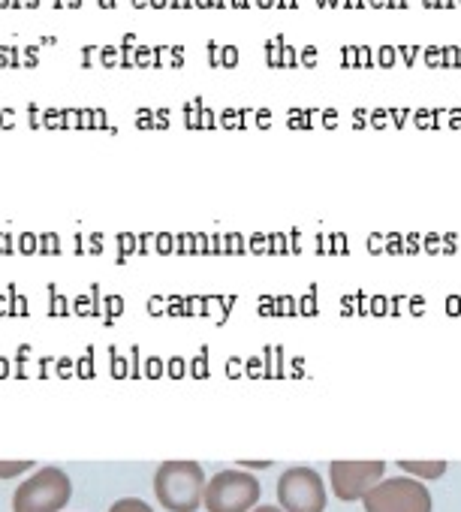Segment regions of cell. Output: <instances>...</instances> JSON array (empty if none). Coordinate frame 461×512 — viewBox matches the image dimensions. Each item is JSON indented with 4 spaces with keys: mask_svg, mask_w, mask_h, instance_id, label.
<instances>
[{
    "mask_svg": "<svg viewBox=\"0 0 461 512\" xmlns=\"http://www.w3.org/2000/svg\"><path fill=\"white\" fill-rule=\"evenodd\" d=\"M205 470L199 461L172 458L163 461L154 473V494L169 512H196L205 503Z\"/></svg>",
    "mask_w": 461,
    "mask_h": 512,
    "instance_id": "obj_1",
    "label": "cell"
},
{
    "mask_svg": "<svg viewBox=\"0 0 461 512\" xmlns=\"http://www.w3.org/2000/svg\"><path fill=\"white\" fill-rule=\"evenodd\" d=\"M263 485L245 467H226L214 473L205 485V509L208 512H251L260 506Z\"/></svg>",
    "mask_w": 461,
    "mask_h": 512,
    "instance_id": "obj_2",
    "label": "cell"
},
{
    "mask_svg": "<svg viewBox=\"0 0 461 512\" xmlns=\"http://www.w3.org/2000/svg\"><path fill=\"white\" fill-rule=\"evenodd\" d=\"M73 497V482L61 467H43L13 494V512H61Z\"/></svg>",
    "mask_w": 461,
    "mask_h": 512,
    "instance_id": "obj_3",
    "label": "cell"
},
{
    "mask_svg": "<svg viewBox=\"0 0 461 512\" xmlns=\"http://www.w3.org/2000/svg\"><path fill=\"white\" fill-rule=\"evenodd\" d=\"M365 512H431V491L416 476H383L365 497Z\"/></svg>",
    "mask_w": 461,
    "mask_h": 512,
    "instance_id": "obj_4",
    "label": "cell"
},
{
    "mask_svg": "<svg viewBox=\"0 0 461 512\" xmlns=\"http://www.w3.org/2000/svg\"><path fill=\"white\" fill-rule=\"evenodd\" d=\"M278 503L284 512H326L329 491L314 467H287L278 476Z\"/></svg>",
    "mask_w": 461,
    "mask_h": 512,
    "instance_id": "obj_5",
    "label": "cell"
},
{
    "mask_svg": "<svg viewBox=\"0 0 461 512\" xmlns=\"http://www.w3.org/2000/svg\"><path fill=\"white\" fill-rule=\"evenodd\" d=\"M383 476H386V461H380V458L329 461V485L338 500H362Z\"/></svg>",
    "mask_w": 461,
    "mask_h": 512,
    "instance_id": "obj_6",
    "label": "cell"
},
{
    "mask_svg": "<svg viewBox=\"0 0 461 512\" xmlns=\"http://www.w3.org/2000/svg\"><path fill=\"white\" fill-rule=\"evenodd\" d=\"M398 467H401V473H407V476H416V479H440L443 473H446V461L443 458H431V461H398Z\"/></svg>",
    "mask_w": 461,
    "mask_h": 512,
    "instance_id": "obj_7",
    "label": "cell"
},
{
    "mask_svg": "<svg viewBox=\"0 0 461 512\" xmlns=\"http://www.w3.org/2000/svg\"><path fill=\"white\" fill-rule=\"evenodd\" d=\"M106 512H154L145 500H139V497H121V500H115Z\"/></svg>",
    "mask_w": 461,
    "mask_h": 512,
    "instance_id": "obj_8",
    "label": "cell"
},
{
    "mask_svg": "<svg viewBox=\"0 0 461 512\" xmlns=\"http://www.w3.org/2000/svg\"><path fill=\"white\" fill-rule=\"evenodd\" d=\"M34 467L31 458H22V461H0V479H13L19 473H28Z\"/></svg>",
    "mask_w": 461,
    "mask_h": 512,
    "instance_id": "obj_9",
    "label": "cell"
},
{
    "mask_svg": "<svg viewBox=\"0 0 461 512\" xmlns=\"http://www.w3.org/2000/svg\"><path fill=\"white\" fill-rule=\"evenodd\" d=\"M100 64L103 67H118L121 64V46H100Z\"/></svg>",
    "mask_w": 461,
    "mask_h": 512,
    "instance_id": "obj_10",
    "label": "cell"
},
{
    "mask_svg": "<svg viewBox=\"0 0 461 512\" xmlns=\"http://www.w3.org/2000/svg\"><path fill=\"white\" fill-rule=\"evenodd\" d=\"M40 52H43V49H40V43H31V46H22V64L34 70V67L40 64Z\"/></svg>",
    "mask_w": 461,
    "mask_h": 512,
    "instance_id": "obj_11",
    "label": "cell"
},
{
    "mask_svg": "<svg viewBox=\"0 0 461 512\" xmlns=\"http://www.w3.org/2000/svg\"><path fill=\"white\" fill-rule=\"evenodd\" d=\"M205 55H208L211 67H220V64H223V46H217L214 40H208V46H205Z\"/></svg>",
    "mask_w": 461,
    "mask_h": 512,
    "instance_id": "obj_12",
    "label": "cell"
},
{
    "mask_svg": "<svg viewBox=\"0 0 461 512\" xmlns=\"http://www.w3.org/2000/svg\"><path fill=\"white\" fill-rule=\"evenodd\" d=\"M377 61H383V67H392V64H395V46L383 43V46L377 49Z\"/></svg>",
    "mask_w": 461,
    "mask_h": 512,
    "instance_id": "obj_13",
    "label": "cell"
},
{
    "mask_svg": "<svg viewBox=\"0 0 461 512\" xmlns=\"http://www.w3.org/2000/svg\"><path fill=\"white\" fill-rule=\"evenodd\" d=\"M239 64V46H223V67H236Z\"/></svg>",
    "mask_w": 461,
    "mask_h": 512,
    "instance_id": "obj_14",
    "label": "cell"
},
{
    "mask_svg": "<svg viewBox=\"0 0 461 512\" xmlns=\"http://www.w3.org/2000/svg\"><path fill=\"white\" fill-rule=\"evenodd\" d=\"M395 52H401V58H404V61L410 64V61H413V58H416V55L422 52V46H416V43H410V46H398Z\"/></svg>",
    "mask_w": 461,
    "mask_h": 512,
    "instance_id": "obj_15",
    "label": "cell"
},
{
    "mask_svg": "<svg viewBox=\"0 0 461 512\" xmlns=\"http://www.w3.org/2000/svg\"><path fill=\"white\" fill-rule=\"evenodd\" d=\"M356 61H359V67H371V49L368 46H356Z\"/></svg>",
    "mask_w": 461,
    "mask_h": 512,
    "instance_id": "obj_16",
    "label": "cell"
},
{
    "mask_svg": "<svg viewBox=\"0 0 461 512\" xmlns=\"http://www.w3.org/2000/svg\"><path fill=\"white\" fill-rule=\"evenodd\" d=\"M281 64H287V67H293V64H296V49H293L290 43H284V52H281Z\"/></svg>",
    "mask_w": 461,
    "mask_h": 512,
    "instance_id": "obj_17",
    "label": "cell"
},
{
    "mask_svg": "<svg viewBox=\"0 0 461 512\" xmlns=\"http://www.w3.org/2000/svg\"><path fill=\"white\" fill-rule=\"evenodd\" d=\"M314 61H317V46H305V49H302V64L311 67Z\"/></svg>",
    "mask_w": 461,
    "mask_h": 512,
    "instance_id": "obj_18",
    "label": "cell"
},
{
    "mask_svg": "<svg viewBox=\"0 0 461 512\" xmlns=\"http://www.w3.org/2000/svg\"><path fill=\"white\" fill-rule=\"evenodd\" d=\"M229 7H233V10H251L254 0H229Z\"/></svg>",
    "mask_w": 461,
    "mask_h": 512,
    "instance_id": "obj_19",
    "label": "cell"
},
{
    "mask_svg": "<svg viewBox=\"0 0 461 512\" xmlns=\"http://www.w3.org/2000/svg\"><path fill=\"white\" fill-rule=\"evenodd\" d=\"M37 43H40V49H55V46H58V37L49 34V37H40Z\"/></svg>",
    "mask_w": 461,
    "mask_h": 512,
    "instance_id": "obj_20",
    "label": "cell"
},
{
    "mask_svg": "<svg viewBox=\"0 0 461 512\" xmlns=\"http://www.w3.org/2000/svg\"><path fill=\"white\" fill-rule=\"evenodd\" d=\"M151 10H172V0H151Z\"/></svg>",
    "mask_w": 461,
    "mask_h": 512,
    "instance_id": "obj_21",
    "label": "cell"
},
{
    "mask_svg": "<svg viewBox=\"0 0 461 512\" xmlns=\"http://www.w3.org/2000/svg\"><path fill=\"white\" fill-rule=\"evenodd\" d=\"M172 10H193V0H172Z\"/></svg>",
    "mask_w": 461,
    "mask_h": 512,
    "instance_id": "obj_22",
    "label": "cell"
},
{
    "mask_svg": "<svg viewBox=\"0 0 461 512\" xmlns=\"http://www.w3.org/2000/svg\"><path fill=\"white\" fill-rule=\"evenodd\" d=\"M251 512H284L281 506H272V503H260L257 509H251Z\"/></svg>",
    "mask_w": 461,
    "mask_h": 512,
    "instance_id": "obj_23",
    "label": "cell"
},
{
    "mask_svg": "<svg viewBox=\"0 0 461 512\" xmlns=\"http://www.w3.org/2000/svg\"><path fill=\"white\" fill-rule=\"evenodd\" d=\"M296 4H299V0H275V7H278V10H284V7H287V10H293Z\"/></svg>",
    "mask_w": 461,
    "mask_h": 512,
    "instance_id": "obj_24",
    "label": "cell"
},
{
    "mask_svg": "<svg viewBox=\"0 0 461 512\" xmlns=\"http://www.w3.org/2000/svg\"><path fill=\"white\" fill-rule=\"evenodd\" d=\"M43 4H49V0H25V10H40Z\"/></svg>",
    "mask_w": 461,
    "mask_h": 512,
    "instance_id": "obj_25",
    "label": "cell"
},
{
    "mask_svg": "<svg viewBox=\"0 0 461 512\" xmlns=\"http://www.w3.org/2000/svg\"><path fill=\"white\" fill-rule=\"evenodd\" d=\"M97 7H100V10H115V7H118V0H97Z\"/></svg>",
    "mask_w": 461,
    "mask_h": 512,
    "instance_id": "obj_26",
    "label": "cell"
},
{
    "mask_svg": "<svg viewBox=\"0 0 461 512\" xmlns=\"http://www.w3.org/2000/svg\"><path fill=\"white\" fill-rule=\"evenodd\" d=\"M458 7V0H437V10H452Z\"/></svg>",
    "mask_w": 461,
    "mask_h": 512,
    "instance_id": "obj_27",
    "label": "cell"
},
{
    "mask_svg": "<svg viewBox=\"0 0 461 512\" xmlns=\"http://www.w3.org/2000/svg\"><path fill=\"white\" fill-rule=\"evenodd\" d=\"M254 7H260V10H272V7H275V0H254Z\"/></svg>",
    "mask_w": 461,
    "mask_h": 512,
    "instance_id": "obj_28",
    "label": "cell"
},
{
    "mask_svg": "<svg viewBox=\"0 0 461 512\" xmlns=\"http://www.w3.org/2000/svg\"><path fill=\"white\" fill-rule=\"evenodd\" d=\"M242 467H269L272 461H239Z\"/></svg>",
    "mask_w": 461,
    "mask_h": 512,
    "instance_id": "obj_29",
    "label": "cell"
},
{
    "mask_svg": "<svg viewBox=\"0 0 461 512\" xmlns=\"http://www.w3.org/2000/svg\"><path fill=\"white\" fill-rule=\"evenodd\" d=\"M52 10H67V0H49Z\"/></svg>",
    "mask_w": 461,
    "mask_h": 512,
    "instance_id": "obj_30",
    "label": "cell"
},
{
    "mask_svg": "<svg viewBox=\"0 0 461 512\" xmlns=\"http://www.w3.org/2000/svg\"><path fill=\"white\" fill-rule=\"evenodd\" d=\"M196 10H211V0H193Z\"/></svg>",
    "mask_w": 461,
    "mask_h": 512,
    "instance_id": "obj_31",
    "label": "cell"
},
{
    "mask_svg": "<svg viewBox=\"0 0 461 512\" xmlns=\"http://www.w3.org/2000/svg\"><path fill=\"white\" fill-rule=\"evenodd\" d=\"M130 4H133L136 10H145V7H151V0H130Z\"/></svg>",
    "mask_w": 461,
    "mask_h": 512,
    "instance_id": "obj_32",
    "label": "cell"
},
{
    "mask_svg": "<svg viewBox=\"0 0 461 512\" xmlns=\"http://www.w3.org/2000/svg\"><path fill=\"white\" fill-rule=\"evenodd\" d=\"M368 7L380 10V7H389V0H368Z\"/></svg>",
    "mask_w": 461,
    "mask_h": 512,
    "instance_id": "obj_33",
    "label": "cell"
},
{
    "mask_svg": "<svg viewBox=\"0 0 461 512\" xmlns=\"http://www.w3.org/2000/svg\"><path fill=\"white\" fill-rule=\"evenodd\" d=\"M401 7H407V0H389V10H401Z\"/></svg>",
    "mask_w": 461,
    "mask_h": 512,
    "instance_id": "obj_34",
    "label": "cell"
},
{
    "mask_svg": "<svg viewBox=\"0 0 461 512\" xmlns=\"http://www.w3.org/2000/svg\"><path fill=\"white\" fill-rule=\"evenodd\" d=\"M82 7V0H67V10H79Z\"/></svg>",
    "mask_w": 461,
    "mask_h": 512,
    "instance_id": "obj_35",
    "label": "cell"
},
{
    "mask_svg": "<svg viewBox=\"0 0 461 512\" xmlns=\"http://www.w3.org/2000/svg\"><path fill=\"white\" fill-rule=\"evenodd\" d=\"M0 10H13V0H0Z\"/></svg>",
    "mask_w": 461,
    "mask_h": 512,
    "instance_id": "obj_36",
    "label": "cell"
},
{
    "mask_svg": "<svg viewBox=\"0 0 461 512\" xmlns=\"http://www.w3.org/2000/svg\"><path fill=\"white\" fill-rule=\"evenodd\" d=\"M425 7H431V10H437V0H422Z\"/></svg>",
    "mask_w": 461,
    "mask_h": 512,
    "instance_id": "obj_37",
    "label": "cell"
},
{
    "mask_svg": "<svg viewBox=\"0 0 461 512\" xmlns=\"http://www.w3.org/2000/svg\"><path fill=\"white\" fill-rule=\"evenodd\" d=\"M458 61H461V46H458Z\"/></svg>",
    "mask_w": 461,
    "mask_h": 512,
    "instance_id": "obj_38",
    "label": "cell"
},
{
    "mask_svg": "<svg viewBox=\"0 0 461 512\" xmlns=\"http://www.w3.org/2000/svg\"><path fill=\"white\" fill-rule=\"evenodd\" d=\"M458 7H461V0H458Z\"/></svg>",
    "mask_w": 461,
    "mask_h": 512,
    "instance_id": "obj_39",
    "label": "cell"
}]
</instances>
